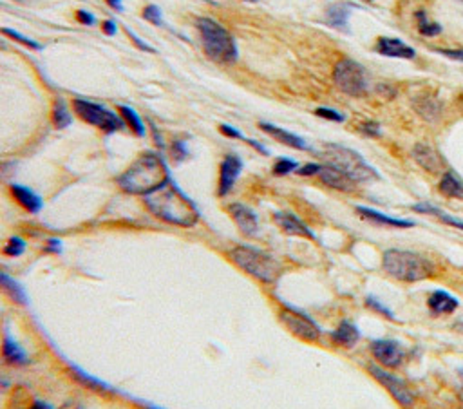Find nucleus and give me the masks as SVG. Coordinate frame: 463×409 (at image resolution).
<instances>
[{"instance_id":"obj_1","label":"nucleus","mask_w":463,"mask_h":409,"mask_svg":"<svg viewBox=\"0 0 463 409\" xmlns=\"http://www.w3.org/2000/svg\"><path fill=\"white\" fill-rule=\"evenodd\" d=\"M143 198L148 212L168 225L188 228L194 227L200 219L196 205L170 181H167L163 187L156 188Z\"/></svg>"},{"instance_id":"obj_2","label":"nucleus","mask_w":463,"mask_h":409,"mask_svg":"<svg viewBox=\"0 0 463 409\" xmlns=\"http://www.w3.org/2000/svg\"><path fill=\"white\" fill-rule=\"evenodd\" d=\"M168 179L167 165L156 152H145L129 165L127 171L118 178V185L124 192L134 196H147L163 187Z\"/></svg>"},{"instance_id":"obj_3","label":"nucleus","mask_w":463,"mask_h":409,"mask_svg":"<svg viewBox=\"0 0 463 409\" xmlns=\"http://www.w3.org/2000/svg\"><path fill=\"white\" fill-rule=\"evenodd\" d=\"M382 268L389 277L400 282H420L436 275V267L431 259L400 248H389L383 252Z\"/></svg>"},{"instance_id":"obj_4","label":"nucleus","mask_w":463,"mask_h":409,"mask_svg":"<svg viewBox=\"0 0 463 409\" xmlns=\"http://www.w3.org/2000/svg\"><path fill=\"white\" fill-rule=\"evenodd\" d=\"M228 259H230L237 268L248 274L250 277L257 279V281L264 282V285H273L279 281L283 275V265L277 261L273 255L266 254L257 248L246 247V245H239L234 247L228 252Z\"/></svg>"},{"instance_id":"obj_5","label":"nucleus","mask_w":463,"mask_h":409,"mask_svg":"<svg viewBox=\"0 0 463 409\" xmlns=\"http://www.w3.org/2000/svg\"><path fill=\"white\" fill-rule=\"evenodd\" d=\"M196 28L200 31L201 44H203L208 58L217 62V64H234L236 62V40L232 38V35L223 26L217 24L216 20L201 16V18L196 20Z\"/></svg>"},{"instance_id":"obj_6","label":"nucleus","mask_w":463,"mask_h":409,"mask_svg":"<svg viewBox=\"0 0 463 409\" xmlns=\"http://www.w3.org/2000/svg\"><path fill=\"white\" fill-rule=\"evenodd\" d=\"M324 158H326L327 165L340 169L342 172H346L352 179H355L356 183L371 181V179H378V172L369 165L362 156L356 151L344 145H326L324 149Z\"/></svg>"},{"instance_id":"obj_7","label":"nucleus","mask_w":463,"mask_h":409,"mask_svg":"<svg viewBox=\"0 0 463 409\" xmlns=\"http://www.w3.org/2000/svg\"><path fill=\"white\" fill-rule=\"evenodd\" d=\"M72 107H75V112L80 116V119H84L85 124L92 125V127H98L100 131L107 132V134L120 131L125 125L124 119L116 115V112H112L111 109L104 107V105L100 104H94V102H89V100L76 98L75 102H72Z\"/></svg>"},{"instance_id":"obj_8","label":"nucleus","mask_w":463,"mask_h":409,"mask_svg":"<svg viewBox=\"0 0 463 409\" xmlns=\"http://www.w3.org/2000/svg\"><path fill=\"white\" fill-rule=\"evenodd\" d=\"M333 82L344 95L355 96V98L366 95V91H368L366 73H364L362 65L355 60L342 58L340 62H337L335 69H333Z\"/></svg>"},{"instance_id":"obj_9","label":"nucleus","mask_w":463,"mask_h":409,"mask_svg":"<svg viewBox=\"0 0 463 409\" xmlns=\"http://www.w3.org/2000/svg\"><path fill=\"white\" fill-rule=\"evenodd\" d=\"M368 373L395 398V402L400 408L411 409L413 405H415V391H413L402 378L395 377L393 373H389V371H386L383 368H378V366L375 364H368Z\"/></svg>"},{"instance_id":"obj_10","label":"nucleus","mask_w":463,"mask_h":409,"mask_svg":"<svg viewBox=\"0 0 463 409\" xmlns=\"http://www.w3.org/2000/svg\"><path fill=\"white\" fill-rule=\"evenodd\" d=\"M279 319L283 322V326L286 328L293 337H297L299 341L304 342H319L320 341V330L319 326L315 324V321L307 317L306 314L293 308H280Z\"/></svg>"},{"instance_id":"obj_11","label":"nucleus","mask_w":463,"mask_h":409,"mask_svg":"<svg viewBox=\"0 0 463 409\" xmlns=\"http://www.w3.org/2000/svg\"><path fill=\"white\" fill-rule=\"evenodd\" d=\"M371 355L376 362H380L386 368H398L403 362V351L398 342L388 341V339H376L369 344Z\"/></svg>"},{"instance_id":"obj_12","label":"nucleus","mask_w":463,"mask_h":409,"mask_svg":"<svg viewBox=\"0 0 463 409\" xmlns=\"http://www.w3.org/2000/svg\"><path fill=\"white\" fill-rule=\"evenodd\" d=\"M241 169H243V161H241L239 156H224L219 167V181H217V196H219V198H224V196L230 194V191L234 188V185H236L237 176L241 174Z\"/></svg>"},{"instance_id":"obj_13","label":"nucleus","mask_w":463,"mask_h":409,"mask_svg":"<svg viewBox=\"0 0 463 409\" xmlns=\"http://www.w3.org/2000/svg\"><path fill=\"white\" fill-rule=\"evenodd\" d=\"M319 179L326 185V187L333 188V191L339 192H346V194H352V192L356 191L359 187V183L355 179H352L346 172H342L340 169L333 167V165H320L319 171Z\"/></svg>"},{"instance_id":"obj_14","label":"nucleus","mask_w":463,"mask_h":409,"mask_svg":"<svg viewBox=\"0 0 463 409\" xmlns=\"http://www.w3.org/2000/svg\"><path fill=\"white\" fill-rule=\"evenodd\" d=\"M411 156L420 167L423 171H427L429 174H440L445 169V161L440 156V152L427 143H416L411 151Z\"/></svg>"},{"instance_id":"obj_15","label":"nucleus","mask_w":463,"mask_h":409,"mask_svg":"<svg viewBox=\"0 0 463 409\" xmlns=\"http://www.w3.org/2000/svg\"><path fill=\"white\" fill-rule=\"evenodd\" d=\"M227 212L244 235L257 234V230H259V221H257V216L252 208L243 205V203H230L227 207Z\"/></svg>"},{"instance_id":"obj_16","label":"nucleus","mask_w":463,"mask_h":409,"mask_svg":"<svg viewBox=\"0 0 463 409\" xmlns=\"http://www.w3.org/2000/svg\"><path fill=\"white\" fill-rule=\"evenodd\" d=\"M375 51L388 58H402L413 60L416 56V51L411 46L403 44L400 38H389V36H380L375 44Z\"/></svg>"},{"instance_id":"obj_17","label":"nucleus","mask_w":463,"mask_h":409,"mask_svg":"<svg viewBox=\"0 0 463 409\" xmlns=\"http://www.w3.org/2000/svg\"><path fill=\"white\" fill-rule=\"evenodd\" d=\"M273 221L277 223V227H279L284 234L295 235V238L315 239V234L307 228L306 223L300 221L292 212H276V214H273Z\"/></svg>"},{"instance_id":"obj_18","label":"nucleus","mask_w":463,"mask_h":409,"mask_svg":"<svg viewBox=\"0 0 463 409\" xmlns=\"http://www.w3.org/2000/svg\"><path fill=\"white\" fill-rule=\"evenodd\" d=\"M356 8H359V6L352 4V2H335V4L327 8L326 24L339 29V31L342 33H349V15H352L353 9Z\"/></svg>"},{"instance_id":"obj_19","label":"nucleus","mask_w":463,"mask_h":409,"mask_svg":"<svg viewBox=\"0 0 463 409\" xmlns=\"http://www.w3.org/2000/svg\"><path fill=\"white\" fill-rule=\"evenodd\" d=\"M413 107L429 124L440 122L443 115V104L432 95H420L413 100Z\"/></svg>"},{"instance_id":"obj_20","label":"nucleus","mask_w":463,"mask_h":409,"mask_svg":"<svg viewBox=\"0 0 463 409\" xmlns=\"http://www.w3.org/2000/svg\"><path fill=\"white\" fill-rule=\"evenodd\" d=\"M259 127L263 129L268 136H272L273 139L280 142L283 145H286V147L297 149V151H310V145H307L300 136L293 134V132L284 131V129L277 127V125H272V124H266V122H261Z\"/></svg>"},{"instance_id":"obj_21","label":"nucleus","mask_w":463,"mask_h":409,"mask_svg":"<svg viewBox=\"0 0 463 409\" xmlns=\"http://www.w3.org/2000/svg\"><path fill=\"white\" fill-rule=\"evenodd\" d=\"M355 211L359 212L360 218L368 219V221L375 223V225H382V227H393V228H413L416 225L415 221H409V219H396L389 218V216L382 214V212L375 211V208L368 207H355Z\"/></svg>"},{"instance_id":"obj_22","label":"nucleus","mask_w":463,"mask_h":409,"mask_svg":"<svg viewBox=\"0 0 463 409\" xmlns=\"http://www.w3.org/2000/svg\"><path fill=\"white\" fill-rule=\"evenodd\" d=\"M332 341L335 342L337 346H340V348L352 350V348H355V346L359 344L360 330L352 321H342L337 326V330L332 334Z\"/></svg>"},{"instance_id":"obj_23","label":"nucleus","mask_w":463,"mask_h":409,"mask_svg":"<svg viewBox=\"0 0 463 409\" xmlns=\"http://www.w3.org/2000/svg\"><path fill=\"white\" fill-rule=\"evenodd\" d=\"M427 308L431 310V314H435V315L452 314V312L458 308V299L452 297L449 292L436 290L429 295Z\"/></svg>"},{"instance_id":"obj_24","label":"nucleus","mask_w":463,"mask_h":409,"mask_svg":"<svg viewBox=\"0 0 463 409\" xmlns=\"http://www.w3.org/2000/svg\"><path fill=\"white\" fill-rule=\"evenodd\" d=\"M11 196L22 208H26L31 214H36L40 212L42 208V199L35 194L33 191H29L28 187H22V185H11Z\"/></svg>"},{"instance_id":"obj_25","label":"nucleus","mask_w":463,"mask_h":409,"mask_svg":"<svg viewBox=\"0 0 463 409\" xmlns=\"http://www.w3.org/2000/svg\"><path fill=\"white\" fill-rule=\"evenodd\" d=\"M438 192L442 196H445V198L463 199V181L452 171H445L442 174V178H440Z\"/></svg>"},{"instance_id":"obj_26","label":"nucleus","mask_w":463,"mask_h":409,"mask_svg":"<svg viewBox=\"0 0 463 409\" xmlns=\"http://www.w3.org/2000/svg\"><path fill=\"white\" fill-rule=\"evenodd\" d=\"M2 357L11 366H26L29 364V358L21 346L16 344L11 337H6L2 342Z\"/></svg>"},{"instance_id":"obj_27","label":"nucleus","mask_w":463,"mask_h":409,"mask_svg":"<svg viewBox=\"0 0 463 409\" xmlns=\"http://www.w3.org/2000/svg\"><path fill=\"white\" fill-rule=\"evenodd\" d=\"M0 290L4 292L8 297H11L15 302H18V304H24L26 302L24 288H22L15 279L9 277L8 274H4V272H0Z\"/></svg>"},{"instance_id":"obj_28","label":"nucleus","mask_w":463,"mask_h":409,"mask_svg":"<svg viewBox=\"0 0 463 409\" xmlns=\"http://www.w3.org/2000/svg\"><path fill=\"white\" fill-rule=\"evenodd\" d=\"M118 111H120V118L124 119V124L127 125V127L131 129L134 134H138L140 138H143L145 125H143V122H141L140 116H138V112L132 111V109L127 107V105H120V107H118Z\"/></svg>"},{"instance_id":"obj_29","label":"nucleus","mask_w":463,"mask_h":409,"mask_svg":"<svg viewBox=\"0 0 463 409\" xmlns=\"http://www.w3.org/2000/svg\"><path fill=\"white\" fill-rule=\"evenodd\" d=\"M413 211L420 212V214L436 216V218H438L440 221L445 223V225H451V227L458 228V230H463V221H459V219L452 218V216H447V214H445V212H442V211H440V208L432 207V205H427V203H422V205H415V207H413Z\"/></svg>"},{"instance_id":"obj_30","label":"nucleus","mask_w":463,"mask_h":409,"mask_svg":"<svg viewBox=\"0 0 463 409\" xmlns=\"http://www.w3.org/2000/svg\"><path fill=\"white\" fill-rule=\"evenodd\" d=\"M53 124H55L56 129H65L67 125H71V115L67 111V105H65L64 100L56 98L55 105H53L51 111Z\"/></svg>"},{"instance_id":"obj_31","label":"nucleus","mask_w":463,"mask_h":409,"mask_svg":"<svg viewBox=\"0 0 463 409\" xmlns=\"http://www.w3.org/2000/svg\"><path fill=\"white\" fill-rule=\"evenodd\" d=\"M416 20H418L420 35L436 36V35H440V33H442V26L436 24V22H432V20H429L427 13L423 11V9H420V11L416 13Z\"/></svg>"},{"instance_id":"obj_32","label":"nucleus","mask_w":463,"mask_h":409,"mask_svg":"<svg viewBox=\"0 0 463 409\" xmlns=\"http://www.w3.org/2000/svg\"><path fill=\"white\" fill-rule=\"evenodd\" d=\"M0 33H2V35H6V36H9V38H13V40H15V42H18V44L26 46V48L33 49V51H40V49H42V46L38 44L36 40H31V38H29V36L21 35V33L15 31V29H6V28H2V29H0Z\"/></svg>"},{"instance_id":"obj_33","label":"nucleus","mask_w":463,"mask_h":409,"mask_svg":"<svg viewBox=\"0 0 463 409\" xmlns=\"http://www.w3.org/2000/svg\"><path fill=\"white\" fill-rule=\"evenodd\" d=\"M297 169H299L297 161H293V159H290V158H280V159H277L276 165H273V174L286 176V174H290V172H295Z\"/></svg>"},{"instance_id":"obj_34","label":"nucleus","mask_w":463,"mask_h":409,"mask_svg":"<svg viewBox=\"0 0 463 409\" xmlns=\"http://www.w3.org/2000/svg\"><path fill=\"white\" fill-rule=\"evenodd\" d=\"M24 250H26L24 239L16 238V235L9 239L8 245L4 247V254L9 255V257H18V255L24 254Z\"/></svg>"},{"instance_id":"obj_35","label":"nucleus","mask_w":463,"mask_h":409,"mask_svg":"<svg viewBox=\"0 0 463 409\" xmlns=\"http://www.w3.org/2000/svg\"><path fill=\"white\" fill-rule=\"evenodd\" d=\"M143 18L147 20V22H151V24L154 26H163V18H161V9L158 8L156 4H148L147 8L143 9Z\"/></svg>"},{"instance_id":"obj_36","label":"nucleus","mask_w":463,"mask_h":409,"mask_svg":"<svg viewBox=\"0 0 463 409\" xmlns=\"http://www.w3.org/2000/svg\"><path fill=\"white\" fill-rule=\"evenodd\" d=\"M317 116H320V118L324 119H329V122H337V124H342L344 119V115H340L339 111H335V109H327V107H319L315 111Z\"/></svg>"},{"instance_id":"obj_37","label":"nucleus","mask_w":463,"mask_h":409,"mask_svg":"<svg viewBox=\"0 0 463 409\" xmlns=\"http://www.w3.org/2000/svg\"><path fill=\"white\" fill-rule=\"evenodd\" d=\"M359 131L369 138H376V136H380V125L376 122H364L359 125Z\"/></svg>"},{"instance_id":"obj_38","label":"nucleus","mask_w":463,"mask_h":409,"mask_svg":"<svg viewBox=\"0 0 463 409\" xmlns=\"http://www.w3.org/2000/svg\"><path fill=\"white\" fill-rule=\"evenodd\" d=\"M320 171V165L319 163H307V165H304V167H299L297 169V174L299 176H317Z\"/></svg>"},{"instance_id":"obj_39","label":"nucleus","mask_w":463,"mask_h":409,"mask_svg":"<svg viewBox=\"0 0 463 409\" xmlns=\"http://www.w3.org/2000/svg\"><path fill=\"white\" fill-rule=\"evenodd\" d=\"M76 18H78V22L84 26H92L96 24V16L92 15V13L85 11V9H80V11L76 13Z\"/></svg>"},{"instance_id":"obj_40","label":"nucleus","mask_w":463,"mask_h":409,"mask_svg":"<svg viewBox=\"0 0 463 409\" xmlns=\"http://www.w3.org/2000/svg\"><path fill=\"white\" fill-rule=\"evenodd\" d=\"M366 302H368V306H373V308H375V312H378V314H382V315H386V317L393 319V314H391V312H389L388 308H383V306L380 304L378 301H375V299H373V297H369L368 301H366Z\"/></svg>"},{"instance_id":"obj_41","label":"nucleus","mask_w":463,"mask_h":409,"mask_svg":"<svg viewBox=\"0 0 463 409\" xmlns=\"http://www.w3.org/2000/svg\"><path fill=\"white\" fill-rule=\"evenodd\" d=\"M219 131L223 132L224 136H228V138H239V139H244V136L241 134V132L237 131V129L232 127V125H221Z\"/></svg>"},{"instance_id":"obj_42","label":"nucleus","mask_w":463,"mask_h":409,"mask_svg":"<svg viewBox=\"0 0 463 409\" xmlns=\"http://www.w3.org/2000/svg\"><path fill=\"white\" fill-rule=\"evenodd\" d=\"M127 33H129V36H131V38H132V42H134V46H136V48H140L141 51H147V53H152V51H154V49H152L151 46L145 44V42H143V40L140 38V36H136V35H134V33H132V31H127Z\"/></svg>"},{"instance_id":"obj_43","label":"nucleus","mask_w":463,"mask_h":409,"mask_svg":"<svg viewBox=\"0 0 463 409\" xmlns=\"http://www.w3.org/2000/svg\"><path fill=\"white\" fill-rule=\"evenodd\" d=\"M102 29H104L105 35H109V36H114L116 33H118V28H116L114 20H105L104 24H102Z\"/></svg>"},{"instance_id":"obj_44","label":"nucleus","mask_w":463,"mask_h":409,"mask_svg":"<svg viewBox=\"0 0 463 409\" xmlns=\"http://www.w3.org/2000/svg\"><path fill=\"white\" fill-rule=\"evenodd\" d=\"M187 154V151H185V145L181 142H174V145H172V156L176 159L183 158V156Z\"/></svg>"},{"instance_id":"obj_45","label":"nucleus","mask_w":463,"mask_h":409,"mask_svg":"<svg viewBox=\"0 0 463 409\" xmlns=\"http://www.w3.org/2000/svg\"><path fill=\"white\" fill-rule=\"evenodd\" d=\"M48 250L49 252H55V254H58V252L62 250V243L58 241V239H49Z\"/></svg>"},{"instance_id":"obj_46","label":"nucleus","mask_w":463,"mask_h":409,"mask_svg":"<svg viewBox=\"0 0 463 409\" xmlns=\"http://www.w3.org/2000/svg\"><path fill=\"white\" fill-rule=\"evenodd\" d=\"M28 409H53V408L49 404H45V402L35 400V402H31V404L28 405Z\"/></svg>"},{"instance_id":"obj_47","label":"nucleus","mask_w":463,"mask_h":409,"mask_svg":"<svg viewBox=\"0 0 463 409\" xmlns=\"http://www.w3.org/2000/svg\"><path fill=\"white\" fill-rule=\"evenodd\" d=\"M111 8H114L116 11H124V2L121 0H105Z\"/></svg>"},{"instance_id":"obj_48","label":"nucleus","mask_w":463,"mask_h":409,"mask_svg":"<svg viewBox=\"0 0 463 409\" xmlns=\"http://www.w3.org/2000/svg\"><path fill=\"white\" fill-rule=\"evenodd\" d=\"M459 104H462V107H463V95L459 96Z\"/></svg>"},{"instance_id":"obj_49","label":"nucleus","mask_w":463,"mask_h":409,"mask_svg":"<svg viewBox=\"0 0 463 409\" xmlns=\"http://www.w3.org/2000/svg\"><path fill=\"white\" fill-rule=\"evenodd\" d=\"M244 2H259V0H244Z\"/></svg>"},{"instance_id":"obj_50","label":"nucleus","mask_w":463,"mask_h":409,"mask_svg":"<svg viewBox=\"0 0 463 409\" xmlns=\"http://www.w3.org/2000/svg\"><path fill=\"white\" fill-rule=\"evenodd\" d=\"M368 2H373V0H368Z\"/></svg>"},{"instance_id":"obj_51","label":"nucleus","mask_w":463,"mask_h":409,"mask_svg":"<svg viewBox=\"0 0 463 409\" xmlns=\"http://www.w3.org/2000/svg\"><path fill=\"white\" fill-rule=\"evenodd\" d=\"M462 400H463V393H462Z\"/></svg>"},{"instance_id":"obj_52","label":"nucleus","mask_w":463,"mask_h":409,"mask_svg":"<svg viewBox=\"0 0 463 409\" xmlns=\"http://www.w3.org/2000/svg\"><path fill=\"white\" fill-rule=\"evenodd\" d=\"M18 2H22V0H18Z\"/></svg>"}]
</instances>
